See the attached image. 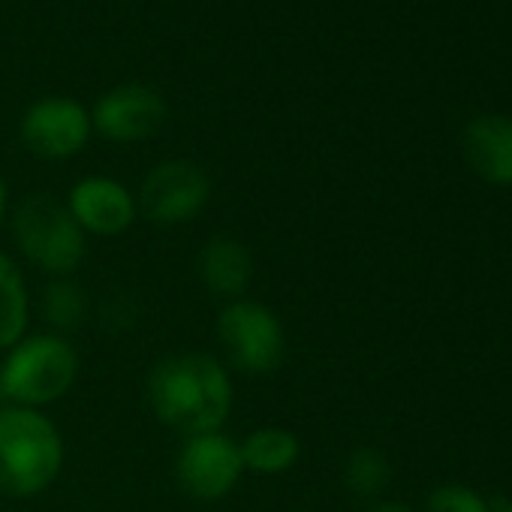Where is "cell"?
Here are the masks:
<instances>
[{"label": "cell", "instance_id": "6da1fadb", "mask_svg": "<svg viewBox=\"0 0 512 512\" xmlns=\"http://www.w3.org/2000/svg\"><path fill=\"white\" fill-rule=\"evenodd\" d=\"M148 410L181 437L223 431L235 404V383L214 353L190 350L163 356L145 380Z\"/></svg>", "mask_w": 512, "mask_h": 512}, {"label": "cell", "instance_id": "7a4b0ae2", "mask_svg": "<svg viewBox=\"0 0 512 512\" xmlns=\"http://www.w3.org/2000/svg\"><path fill=\"white\" fill-rule=\"evenodd\" d=\"M67 461V443L46 410L0 404V497L46 494Z\"/></svg>", "mask_w": 512, "mask_h": 512}, {"label": "cell", "instance_id": "3957f363", "mask_svg": "<svg viewBox=\"0 0 512 512\" xmlns=\"http://www.w3.org/2000/svg\"><path fill=\"white\" fill-rule=\"evenodd\" d=\"M79 371L82 359L70 338L55 332H28L0 359L4 404L46 410L73 392Z\"/></svg>", "mask_w": 512, "mask_h": 512}, {"label": "cell", "instance_id": "277c9868", "mask_svg": "<svg viewBox=\"0 0 512 512\" xmlns=\"http://www.w3.org/2000/svg\"><path fill=\"white\" fill-rule=\"evenodd\" d=\"M10 235L25 260L49 278H73L85 263L88 235L52 193L25 196L10 214Z\"/></svg>", "mask_w": 512, "mask_h": 512}, {"label": "cell", "instance_id": "5b68a950", "mask_svg": "<svg viewBox=\"0 0 512 512\" xmlns=\"http://www.w3.org/2000/svg\"><path fill=\"white\" fill-rule=\"evenodd\" d=\"M214 338L226 368L244 377H269L281 371L290 353L287 329L278 311L250 296L220 305Z\"/></svg>", "mask_w": 512, "mask_h": 512}, {"label": "cell", "instance_id": "8992f818", "mask_svg": "<svg viewBox=\"0 0 512 512\" xmlns=\"http://www.w3.org/2000/svg\"><path fill=\"white\" fill-rule=\"evenodd\" d=\"M211 190L214 184L205 166L181 157L160 160L145 172L136 190L139 217L154 226H184L205 211Z\"/></svg>", "mask_w": 512, "mask_h": 512}, {"label": "cell", "instance_id": "52a82bcc", "mask_svg": "<svg viewBox=\"0 0 512 512\" xmlns=\"http://www.w3.org/2000/svg\"><path fill=\"white\" fill-rule=\"evenodd\" d=\"M244 476L238 440L226 431H205L184 437L175 455L178 488L199 503H217L229 497Z\"/></svg>", "mask_w": 512, "mask_h": 512}, {"label": "cell", "instance_id": "ba28073f", "mask_svg": "<svg viewBox=\"0 0 512 512\" xmlns=\"http://www.w3.org/2000/svg\"><path fill=\"white\" fill-rule=\"evenodd\" d=\"M91 112L73 97H43L19 121L22 145L40 160H70L91 142Z\"/></svg>", "mask_w": 512, "mask_h": 512}, {"label": "cell", "instance_id": "9c48e42d", "mask_svg": "<svg viewBox=\"0 0 512 512\" xmlns=\"http://www.w3.org/2000/svg\"><path fill=\"white\" fill-rule=\"evenodd\" d=\"M88 112H91L94 133L115 145L148 142L163 130L169 118V106L163 94L139 82L115 85Z\"/></svg>", "mask_w": 512, "mask_h": 512}, {"label": "cell", "instance_id": "30bf717a", "mask_svg": "<svg viewBox=\"0 0 512 512\" xmlns=\"http://www.w3.org/2000/svg\"><path fill=\"white\" fill-rule=\"evenodd\" d=\"M67 208L85 235L118 238L139 220L136 193L112 175H85L67 190Z\"/></svg>", "mask_w": 512, "mask_h": 512}, {"label": "cell", "instance_id": "8fae6325", "mask_svg": "<svg viewBox=\"0 0 512 512\" xmlns=\"http://www.w3.org/2000/svg\"><path fill=\"white\" fill-rule=\"evenodd\" d=\"M253 275V253L241 238L217 232L202 241L196 253V278L211 299H217L220 305L244 299L250 293Z\"/></svg>", "mask_w": 512, "mask_h": 512}, {"label": "cell", "instance_id": "7c38bea8", "mask_svg": "<svg viewBox=\"0 0 512 512\" xmlns=\"http://www.w3.org/2000/svg\"><path fill=\"white\" fill-rule=\"evenodd\" d=\"M461 154L476 178L494 187H512V118L476 115L461 130Z\"/></svg>", "mask_w": 512, "mask_h": 512}, {"label": "cell", "instance_id": "4fadbf2b", "mask_svg": "<svg viewBox=\"0 0 512 512\" xmlns=\"http://www.w3.org/2000/svg\"><path fill=\"white\" fill-rule=\"evenodd\" d=\"M244 473L256 476H281L290 473L302 458V437L284 425H260L250 428L238 440Z\"/></svg>", "mask_w": 512, "mask_h": 512}, {"label": "cell", "instance_id": "5bb4252c", "mask_svg": "<svg viewBox=\"0 0 512 512\" xmlns=\"http://www.w3.org/2000/svg\"><path fill=\"white\" fill-rule=\"evenodd\" d=\"M31 332V293L22 266L0 250V353Z\"/></svg>", "mask_w": 512, "mask_h": 512}, {"label": "cell", "instance_id": "9a60e30c", "mask_svg": "<svg viewBox=\"0 0 512 512\" xmlns=\"http://www.w3.org/2000/svg\"><path fill=\"white\" fill-rule=\"evenodd\" d=\"M40 317L46 332L70 338L88 320V293L76 278H49L40 293Z\"/></svg>", "mask_w": 512, "mask_h": 512}, {"label": "cell", "instance_id": "2e32d148", "mask_svg": "<svg viewBox=\"0 0 512 512\" xmlns=\"http://www.w3.org/2000/svg\"><path fill=\"white\" fill-rule=\"evenodd\" d=\"M392 482V464L389 458L374 449V446H359L347 455L344 461V485L350 494L362 497V500H374L380 497Z\"/></svg>", "mask_w": 512, "mask_h": 512}, {"label": "cell", "instance_id": "e0dca14e", "mask_svg": "<svg viewBox=\"0 0 512 512\" xmlns=\"http://www.w3.org/2000/svg\"><path fill=\"white\" fill-rule=\"evenodd\" d=\"M425 512H491L488 500L473 491L470 485L461 482H446L437 485L428 500H425Z\"/></svg>", "mask_w": 512, "mask_h": 512}, {"label": "cell", "instance_id": "ac0fdd59", "mask_svg": "<svg viewBox=\"0 0 512 512\" xmlns=\"http://www.w3.org/2000/svg\"><path fill=\"white\" fill-rule=\"evenodd\" d=\"M368 512H416V509L407 506V503H401V500H380V503H374Z\"/></svg>", "mask_w": 512, "mask_h": 512}, {"label": "cell", "instance_id": "d6986e66", "mask_svg": "<svg viewBox=\"0 0 512 512\" xmlns=\"http://www.w3.org/2000/svg\"><path fill=\"white\" fill-rule=\"evenodd\" d=\"M7 214H10V187H7V178L0 175V226H4Z\"/></svg>", "mask_w": 512, "mask_h": 512}, {"label": "cell", "instance_id": "ffe728a7", "mask_svg": "<svg viewBox=\"0 0 512 512\" xmlns=\"http://www.w3.org/2000/svg\"><path fill=\"white\" fill-rule=\"evenodd\" d=\"M500 512H512V500H509V503H506V506H503Z\"/></svg>", "mask_w": 512, "mask_h": 512}, {"label": "cell", "instance_id": "44dd1931", "mask_svg": "<svg viewBox=\"0 0 512 512\" xmlns=\"http://www.w3.org/2000/svg\"><path fill=\"white\" fill-rule=\"evenodd\" d=\"M0 404H4V389H0Z\"/></svg>", "mask_w": 512, "mask_h": 512}]
</instances>
